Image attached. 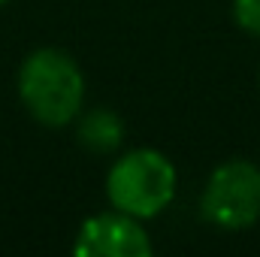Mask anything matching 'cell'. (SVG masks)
Returning a JSON list of instances; mask_svg holds the SVG:
<instances>
[{
  "mask_svg": "<svg viewBox=\"0 0 260 257\" xmlns=\"http://www.w3.org/2000/svg\"><path fill=\"white\" fill-rule=\"evenodd\" d=\"M18 100L43 127H67L85 103V76L61 49H37L18 67Z\"/></svg>",
  "mask_w": 260,
  "mask_h": 257,
  "instance_id": "obj_1",
  "label": "cell"
},
{
  "mask_svg": "<svg viewBox=\"0 0 260 257\" xmlns=\"http://www.w3.org/2000/svg\"><path fill=\"white\" fill-rule=\"evenodd\" d=\"M106 197L112 209L124 215L139 221L154 218L176 197V167L157 148H133L112 164L106 176Z\"/></svg>",
  "mask_w": 260,
  "mask_h": 257,
  "instance_id": "obj_2",
  "label": "cell"
},
{
  "mask_svg": "<svg viewBox=\"0 0 260 257\" xmlns=\"http://www.w3.org/2000/svg\"><path fill=\"white\" fill-rule=\"evenodd\" d=\"M200 215L221 230H245L260 218V167L251 160L221 164L200 197Z\"/></svg>",
  "mask_w": 260,
  "mask_h": 257,
  "instance_id": "obj_3",
  "label": "cell"
},
{
  "mask_svg": "<svg viewBox=\"0 0 260 257\" xmlns=\"http://www.w3.org/2000/svg\"><path fill=\"white\" fill-rule=\"evenodd\" d=\"M151 239L139 218L118 209L88 218L73 242V254L79 257H151Z\"/></svg>",
  "mask_w": 260,
  "mask_h": 257,
  "instance_id": "obj_4",
  "label": "cell"
},
{
  "mask_svg": "<svg viewBox=\"0 0 260 257\" xmlns=\"http://www.w3.org/2000/svg\"><path fill=\"white\" fill-rule=\"evenodd\" d=\"M76 136L88 151L106 154V151H115L124 142V121L112 109H91L79 118Z\"/></svg>",
  "mask_w": 260,
  "mask_h": 257,
  "instance_id": "obj_5",
  "label": "cell"
},
{
  "mask_svg": "<svg viewBox=\"0 0 260 257\" xmlns=\"http://www.w3.org/2000/svg\"><path fill=\"white\" fill-rule=\"evenodd\" d=\"M233 18L242 30L260 37V0H233Z\"/></svg>",
  "mask_w": 260,
  "mask_h": 257,
  "instance_id": "obj_6",
  "label": "cell"
},
{
  "mask_svg": "<svg viewBox=\"0 0 260 257\" xmlns=\"http://www.w3.org/2000/svg\"><path fill=\"white\" fill-rule=\"evenodd\" d=\"M6 3H9V0H0V6H6Z\"/></svg>",
  "mask_w": 260,
  "mask_h": 257,
  "instance_id": "obj_7",
  "label": "cell"
}]
</instances>
